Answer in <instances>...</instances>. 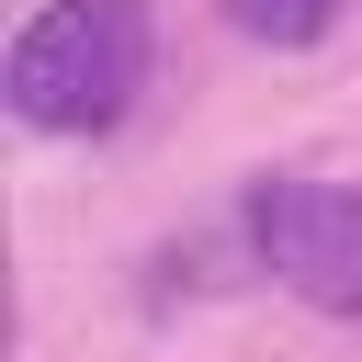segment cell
I'll use <instances>...</instances> for the list:
<instances>
[{
	"label": "cell",
	"mask_w": 362,
	"mask_h": 362,
	"mask_svg": "<svg viewBox=\"0 0 362 362\" xmlns=\"http://www.w3.org/2000/svg\"><path fill=\"white\" fill-rule=\"evenodd\" d=\"M147 0H34L11 57H0V90L34 136H102L136 113L147 90Z\"/></svg>",
	"instance_id": "obj_1"
},
{
	"label": "cell",
	"mask_w": 362,
	"mask_h": 362,
	"mask_svg": "<svg viewBox=\"0 0 362 362\" xmlns=\"http://www.w3.org/2000/svg\"><path fill=\"white\" fill-rule=\"evenodd\" d=\"M249 238L317 317H362V181H260Z\"/></svg>",
	"instance_id": "obj_2"
},
{
	"label": "cell",
	"mask_w": 362,
	"mask_h": 362,
	"mask_svg": "<svg viewBox=\"0 0 362 362\" xmlns=\"http://www.w3.org/2000/svg\"><path fill=\"white\" fill-rule=\"evenodd\" d=\"M339 11L351 0H226V23L249 45H317V34H339Z\"/></svg>",
	"instance_id": "obj_3"
}]
</instances>
